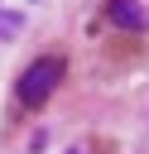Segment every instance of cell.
Returning <instances> with one entry per match:
<instances>
[{
	"instance_id": "obj_1",
	"label": "cell",
	"mask_w": 149,
	"mask_h": 154,
	"mask_svg": "<svg viewBox=\"0 0 149 154\" xmlns=\"http://www.w3.org/2000/svg\"><path fill=\"white\" fill-rule=\"evenodd\" d=\"M58 77H62V58H53V53L34 58V63L19 72V101H24V106H43V101L53 96Z\"/></svg>"
},
{
	"instance_id": "obj_2",
	"label": "cell",
	"mask_w": 149,
	"mask_h": 154,
	"mask_svg": "<svg viewBox=\"0 0 149 154\" xmlns=\"http://www.w3.org/2000/svg\"><path fill=\"white\" fill-rule=\"evenodd\" d=\"M111 19H115L120 29H144V10H139L135 0H111Z\"/></svg>"
},
{
	"instance_id": "obj_3",
	"label": "cell",
	"mask_w": 149,
	"mask_h": 154,
	"mask_svg": "<svg viewBox=\"0 0 149 154\" xmlns=\"http://www.w3.org/2000/svg\"><path fill=\"white\" fill-rule=\"evenodd\" d=\"M14 29H19V14H0V38H10Z\"/></svg>"
},
{
	"instance_id": "obj_4",
	"label": "cell",
	"mask_w": 149,
	"mask_h": 154,
	"mask_svg": "<svg viewBox=\"0 0 149 154\" xmlns=\"http://www.w3.org/2000/svg\"><path fill=\"white\" fill-rule=\"evenodd\" d=\"M72 154H77V149H72Z\"/></svg>"
}]
</instances>
